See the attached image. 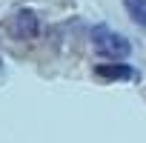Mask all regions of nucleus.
Here are the masks:
<instances>
[{
    "mask_svg": "<svg viewBox=\"0 0 146 143\" xmlns=\"http://www.w3.org/2000/svg\"><path fill=\"white\" fill-rule=\"evenodd\" d=\"M92 49L100 54V57H109V60H120V57H126L129 52H132V43L120 34V32H115V29H109V26H95L92 29Z\"/></svg>",
    "mask_w": 146,
    "mask_h": 143,
    "instance_id": "1",
    "label": "nucleus"
},
{
    "mask_svg": "<svg viewBox=\"0 0 146 143\" xmlns=\"http://www.w3.org/2000/svg\"><path fill=\"white\" fill-rule=\"evenodd\" d=\"M9 32H12V37H17V40H35L37 32H40V17H37L32 9H20V12L9 20Z\"/></svg>",
    "mask_w": 146,
    "mask_h": 143,
    "instance_id": "2",
    "label": "nucleus"
},
{
    "mask_svg": "<svg viewBox=\"0 0 146 143\" xmlns=\"http://www.w3.org/2000/svg\"><path fill=\"white\" fill-rule=\"evenodd\" d=\"M95 75L100 80H137V69L135 66H126V63H98L95 66Z\"/></svg>",
    "mask_w": 146,
    "mask_h": 143,
    "instance_id": "3",
    "label": "nucleus"
},
{
    "mask_svg": "<svg viewBox=\"0 0 146 143\" xmlns=\"http://www.w3.org/2000/svg\"><path fill=\"white\" fill-rule=\"evenodd\" d=\"M123 6H126L129 17H132L140 29H146V0H123Z\"/></svg>",
    "mask_w": 146,
    "mask_h": 143,
    "instance_id": "4",
    "label": "nucleus"
}]
</instances>
